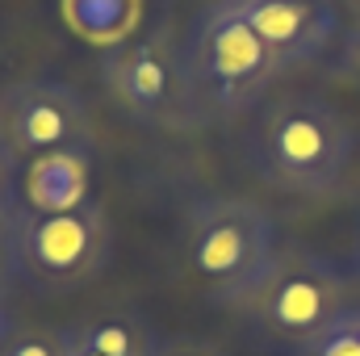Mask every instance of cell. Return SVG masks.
<instances>
[{"label":"cell","mask_w":360,"mask_h":356,"mask_svg":"<svg viewBox=\"0 0 360 356\" xmlns=\"http://www.w3.org/2000/svg\"><path fill=\"white\" fill-rule=\"evenodd\" d=\"M281 72L285 68L264 38L222 0H214L180 42V80L193 126L248 113L256 101H264Z\"/></svg>","instance_id":"1"},{"label":"cell","mask_w":360,"mask_h":356,"mask_svg":"<svg viewBox=\"0 0 360 356\" xmlns=\"http://www.w3.org/2000/svg\"><path fill=\"white\" fill-rule=\"evenodd\" d=\"M252 151H256V172L272 189L293 197H323L340 189L348 172L356 151V130L327 96L285 92L264 109Z\"/></svg>","instance_id":"2"},{"label":"cell","mask_w":360,"mask_h":356,"mask_svg":"<svg viewBox=\"0 0 360 356\" xmlns=\"http://www.w3.org/2000/svg\"><path fill=\"white\" fill-rule=\"evenodd\" d=\"M4 243H8L17 281L42 293H68L105 272L113 231L96 197H89L76 210H59V214L30 210L21 201L4 218Z\"/></svg>","instance_id":"3"},{"label":"cell","mask_w":360,"mask_h":356,"mask_svg":"<svg viewBox=\"0 0 360 356\" xmlns=\"http://www.w3.org/2000/svg\"><path fill=\"white\" fill-rule=\"evenodd\" d=\"M276 256V227L264 205L248 197H210L188 222V268L205 293L243 310Z\"/></svg>","instance_id":"4"},{"label":"cell","mask_w":360,"mask_h":356,"mask_svg":"<svg viewBox=\"0 0 360 356\" xmlns=\"http://www.w3.org/2000/svg\"><path fill=\"white\" fill-rule=\"evenodd\" d=\"M352 302H348L344 268L306 248H276L264 281L243 302V310L260 331L293 348H306Z\"/></svg>","instance_id":"5"},{"label":"cell","mask_w":360,"mask_h":356,"mask_svg":"<svg viewBox=\"0 0 360 356\" xmlns=\"http://www.w3.org/2000/svg\"><path fill=\"white\" fill-rule=\"evenodd\" d=\"M101 76L126 117L164 126V130L193 126L188 101H184V80H180V46L164 30L117 42L105 55Z\"/></svg>","instance_id":"6"},{"label":"cell","mask_w":360,"mask_h":356,"mask_svg":"<svg viewBox=\"0 0 360 356\" xmlns=\"http://www.w3.org/2000/svg\"><path fill=\"white\" fill-rule=\"evenodd\" d=\"M0 139L17 160L89 147V105L63 80H17L0 92Z\"/></svg>","instance_id":"7"},{"label":"cell","mask_w":360,"mask_h":356,"mask_svg":"<svg viewBox=\"0 0 360 356\" xmlns=\"http://www.w3.org/2000/svg\"><path fill=\"white\" fill-rule=\"evenodd\" d=\"M226 8H235L281 59V68H297L319 59L331 38H340L331 4L327 0H222Z\"/></svg>","instance_id":"8"},{"label":"cell","mask_w":360,"mask_h":356,"mask_svg":"<svg viewBox=\"0 0 360 356\" xmlns=\"http://www.w3.org/2000/svg\"><path fill=\"white\" fill-rule=\"evenodd\" d=\"M92 197V143L89 147H68L30 160L25 168V193L21 201L42 214L76 210Z\"/></svg>","instance_id":"9"},{"label":"cell","mask_w":360,"mask_h":356,"mask_svg":"<svg viewBox=\"0 0 360 356\" xmlns=\"http://www.w3.org/2000/svg\"><path fill=\"white\" fill-rule=\"evenodd\" d=\"M72 336L105 356H155L160 348V340L134 314H96L89 323L72 327Z\"/></svg>","instance_id":"10"},{"label":"cell","mask_w":360,"mask_h":356,"mask_svg":"<svg viewBox=\"0 0 360 356\" xmlns=\"http://www.w3.org/2000/svg\"><path fill=\"white\" fill-rule=\"evenodd\" d=\"M68 21L76 34H84L92 42H126L134 17H139V0H63Z\"/></svg>","instance_id":"11"},{"label":"cell","mask_w":360,"mask_h":356,"mask_svg":"<svg viewBox=\"0 0 360 356\" xmlns=\"http://www.w3.org/2000/svg\"><path fill=\"white\" fill-rule=\"evenodd\" d=\"M297 356H360V306H348L327 331H319Z\"/></svg>","instance_id":"12"},{"label":"cell","mask_w":360,"mask_h":356,"mask_svg":"<svg viewBox=\"0 0 360 356\" xmlns=\"http://www.w3.org/2000/svg\"><path fill=\"white\" fill-rule=\"evenodd\" d=\"M0 356H68V331H13Z\"/></svg>","instance_id":"13"},{"label":"cell","mask_w":360,"mask_h":356,"mask_svg":"<svg viewBox=\"0 0 360 356\" xmlns=\"http://www.w3.org/2000/svg\"><path fill=\"white\" fill-rule=\"evenodd\" d=\"M17 172H21V160H17L13 147L0 139V218H8L13 205H21V201H17Z\"/></svg>","instance_id":"14"},{"label":"cell","mask_w":360,"mask_h":356,"mask_svg":"<svg viewBox=\"0 0 360 356\" xmlns=\"http://www.w3.org/2000/svg\"><path fill=\"white\" fill-rule=\"evenodd\" d=\"M331 4V17H335V30H340V38L360 51V0H327Z\"/></svg>","instance_id":"15"},{"label":"cell","mask_w":360,"mask_h":356,"mask_svg":"<svg viewBox=\"0 0 360 356\" xmlns=\"http://www.w3.org/2000/svg\"><path fill=\"white\" fill-rule=\"evenodd\" d=\"M155 356H222L218 348H210V344H201V340H164Z\"/></svg>","instance_id":"16"},{"label":"cell","mask_w":360,"mask_h":356,"mask_svg":"<svg viewBox=\"0 0 360 356\" xmlns=\"http://www.w3.org/2000/svg\"><path fill=\"white\" fill-rule=\"evenodd\" d=\"M13 260H8V243H4V218H0V298L8 293V285H13Z\"/></svg>","instance_id":"17"},{"label":"cell","mask_w":360,"mask_h":356,"mask_svg":"<svg viewBox=\"0 0 360 356\" xmlns=\"http://www.w3.org/2000/svg\"><path fill=\"white\" fill-rule=\"evenodd\" d=\"M68 356H105V352H96V348H89L84 340H76V336L68 331Z\"/></svg>","instance_id":"18"},{"label":"cell","mask_w":360,"mask_h":356,"mask_svg":"<svg viewBox=\"0 0 360 356\" xmlns=\"http://www.w3.org/2000/svg\"><path fill=\"white\" fill-rule=\"evenodd\" d=\"M8 336H13V323H8V306H4V298H0V348L8 344Z\"/></svg>","instance_id":"19"},{"label":"cell","mask_w":360,"mask_h":356,"mask_svg":"<svg viewBox=\"0 0 360 356\" xmlns=\"http://www.w3.org/2000/svg\"><path fill=\"white\" fill-rule=\"evenodd\" d=\"M352 268H356V276H360V222H356V239H352Z\"/></svg>","instance_id":"20"}]
</instances>
